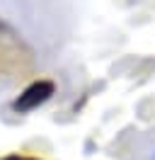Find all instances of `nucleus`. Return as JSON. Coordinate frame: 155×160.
<instances>
[{
  "label": "nucleus",
  "mask_w": 155,
  "mask_h": 160,
  "mask_svg": "<svg viewBox=\"0 0 155 160\" xmlns=\"http://www.w3.org/2000/svg\"><path fill=\"white\" fill-rule=\"evenodd\" d=\"M51 92H53V85H51V82H46V80L34 82V85H29L27 90L19 95V100L15 102V109L17 112L34 109L37 104H41V102H46L48 97H51Z\"/></svg>",
  "instance_id": "1"
},
{
  "label": "nucleus",
  "mask_w": 155,
  "mask_h": 160,
  "mask_svg": "<svg viewBox=\"0 0 155 160\" xmlns=\"http://www.w3.org/2000/svg\"><path fill=\"white\" fill-rule=\"evenodd\" d=\"M5 160H32V158H19V155H12V158H5Z\"/></svg>",
  "instance_id": "2"
}]
</instances>
